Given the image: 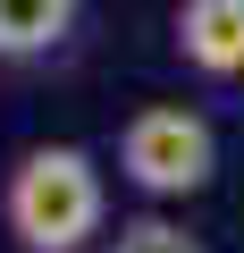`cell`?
Returning <instances> with one entry per match:
<instances>
[{
    "label": "cell",
    "instance_id": "1",
    "mask_svg": "<svg viewBox=\"0 0 244 253\" xmlns=\"http://www.w3.org/2000/svg\"><path fill=\"white\" fill-rule=\"evenodd\" d=\"M0 219H9L17 253H84L109 219L101 161L84 144H34L0 177Z\"/></svg>",
    "mask_w": 244,
    "mask_h": 253
},
{
    "label": "cell",
    "instance_id": "2",
    "mask_svg": "<svg viewBox=\"0 0 244 253\" xmlns=\"http://www.w3.org/2000/svg\"><path fill=\"white\" fill-rule=\"evenodd\" d=\"M118 177H127L143 203H185L219 177V135L210 118L185 101H143L127 126H118Z\"/></svg>",
    "mask_w": 244,
    "mask_h": 253
},
{
    "label": "cell",
    "instance_id": "3",
    "mask_svg": "<svg viewBox=\"0 0 244 253\" xmlns=\"http://www.w3.org/2000/svg\"><path fill=\"white\" fill-rule=\"evenodd\" d=\"M177 59L210 84H244V0H177Z\"/></svg>",
    "mask_w": 244,
    "mask_h": 253
},
{
    "label": "cell",
    "instance_id": "4",
    "mask_svg": "<svg viewBox=\"0 0 244 253\" xmlns=\"http://www.w3.org/2000/svg\"><path fill=\"white\" fill-rule=\"evenodd\" d=\"M68 34H76V0H0V59L9 68L51 59Z\"/></svg>",
    "mask_w": 244,
    "mask_h": 253
},
{
    "label": "cell",
    "instance_id": "5",
    "mask_svg": "<svg viewBox=\"0 0 244 253\" xmlns=\"http://www.w3.org/2000/svg\"><path fill=\"white\" fill-rule=\"evenodd\" d=\"M109 253H202L177 219H160V211H143V219H127V228H118L109 236Z\"/></svg>",
    "mask_w": 244,
    "mask_h": 253
}]
</instances>
